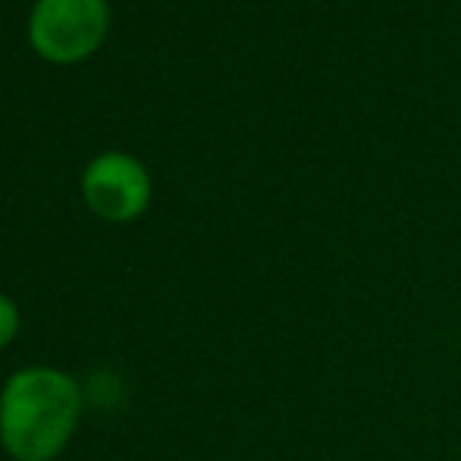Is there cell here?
<instances>
[{
	"label": "cell",
	"instance_id": "6da1fadb",
	"mask_svg": "<svg viewBox=\"0 0 461 461\" xmlns=\"http://www.w3.org/2000/svg\"><path fill=\"white\" fill-rule=\"evenodd\" d=\"M82 411L79 386L54 367H29L0 393V439L16 461H50L63 452Z\"/></svg>",
	"mask_w": 461,
	"mask_h": 461
},
{
	"label": "cell",
	"instance_id": "7a4b0ae2",
	"mask_svg": "<svg viewBox=\"0 0 461 461\" xmlns=\"http://www.w3.org/2000/svg\"><path fill=\"white\" fill-rule=\"evenodd\" d=\"M107 32L104 0H38L29 35L38 54L67 63L92 54Z\"/></svg>",
	"mask_w": 461,
	"mask_h": 461
},
{
	"label": "cell",
	"instance_id": "3957f363",
	"mask_svg": "<svg viewBox=\"0 0 461 461\" xmlns=\"http://www.w3.org/2000/svg\"><path fill=\"white\" fill-rule=\"evenodd\" d=\"M82 192L95 213L104 220H132L148 207L151 183L145 167L129 154H101L82 179Z\"/></svg>",
	"mask_w": 461,
	"mask_h": 461
},
{
	"label": "cell",
	"instance_id": "277c9868",
	"mask_svg": "<svg viewBox=\"0 0 461 461\" xmlns=\"http://www.w3.org/2000/svg\"><path fill=\"white\" fill-rule=\"evenodd\" d=\"M16 333H19V311L10 298L0 295V348L10 346Z\"/></svg>",
	"mask_w": 461,
	"mask_h": 461
}]
</instances>
